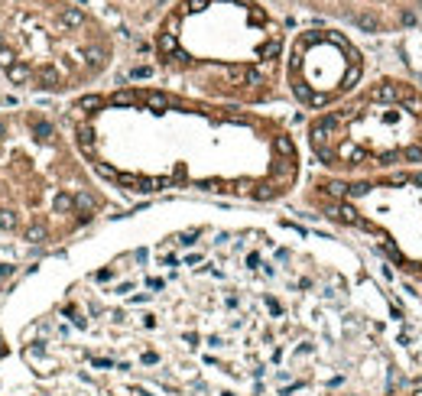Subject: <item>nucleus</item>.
Masks as SVG:
<instances>
[{
    "label": "nucleus",
    "mask_w": 422,
    "mask_h": 396,
    "mask_svg": "<svg viewBox=\"0 0 422 396\" xmlns=\"http://www.w3.org/2000/svg\"><path fill=\"white\" fill-rule=\"evenodd\" d=\"M364 52L338 30H302L289 49V88L302 108L325 110L364 81Z\"/></svg>",
    "instance_id": "5"
},
{
    "label": "nucleus",
    "mask_w": 422,
    "mask_h": 396,
    "mask_svg": "<svg viewBox=\"0 0 422 396\" xmlns=\"http://www.w3.org/2000/svg\"><path fill=\"white\" fill-rule=\"evenodd\" d=\"M315 188L321 215L360 234L422 305V172L325 179Z\"/></svg>",
    "instance_id": "4"
},
{
    "label": "nucleus",
    "mask_w": 422,
    "mask_h": 396,
    "mask_svg": "<svg viewBox=\"0 0 422 396\" xmlns=\"http://www.w3.org/2000/svg\"><path fill=\"white\" fill-rule=\"evenodd\" d=\"M78 146L114 185L140 195L195 188L270 202L299 182V146L282 124L159 88L85 98Z\"/></svg>",
    "instance_id": "1"
},
{
    "label": "nucleus",
    "mask_w": 422,
    "mask_h": 396,
    "mask_svg": "<svg viewBox=\"0 0 422 396\" xmlns=\"http://www.w3.org/2000/svg\"><path fill=\"white\" fill-rule=\"evenodd\" d=\"M305 140L331 179L422 172V81L403 72L364 78L309 120Z\"/></svg>",
    "instance_id": "3"
},
{
    "label": "nucleus",
    "mask_w": 422,
    "mask_h": 396,
    "mask_svg": "<svg viewBox=\"0 0 422 396\" xmlns=\"http://www.w3.org/2000/svg\"><path fill=\"white\" fill-rule=\"evenodd\" d=\"M159 65L227 101H263L280 78L282 30L257 0H182L156 33Z\"/></svg>",
    "instance_id": "2"
}]
</instances>
